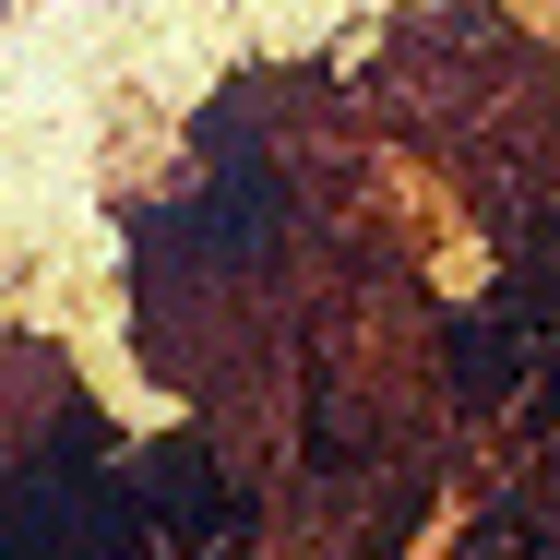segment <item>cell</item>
<instances>
[{
  "mask_svg": "<svg viewBox=\"0 0 560 560\" xmlns=\"http://www.w3.org/2000/svg\"><path fill=\"white\" fill-rule=\"evenodd\" d=\"M453 346H465V358H453V370H465V394H489V382H513V370H525V346H537V335H513V299H501V311L453 323Z\"/></svg>",
  "mask_w": 560,
  "mask_h": 560,
  "instance_id": "cell-2",
  "label": "cell"
},
{
  "mask_svg": "<svg viewBox=\"0 0 560 560\" xmlns=\"http://www.w3.org/2000/svg\"><path fill=\"white\" fill-rule=\"evenodd\" d=\"M143 501L167 513V537H226V525H238V501L215 489V465H203L191 442H167L155 465H143Z\"/></svg>",
  "mask_w": 560,
  "mask_h": 560,
  "instance_id": "cell-1",
  "label": "cell"
}]
</instances>
